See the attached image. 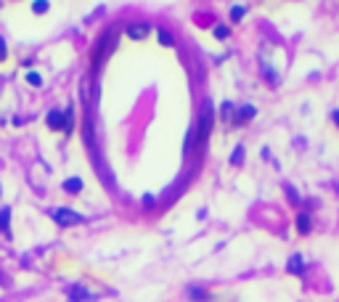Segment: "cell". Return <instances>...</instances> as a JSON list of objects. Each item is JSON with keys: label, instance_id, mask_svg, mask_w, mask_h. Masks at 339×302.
Instances as JSON below:
<instances>
[{"label": "cell", "instance_id": "10", "mask_svg": "<svg viewBox=\"0 0 339 302\" xmlns=\"http://www.w3.org/2000/svg\"><path fill=\"white\" fill-rule=\"evenodd\" d=\"M185 294H189L191 302H209V299H212V294H209L207 289H202V286H189V289H185Z\"/></svg>", "mask_w": 339, "mask_h": 302}, {"label": "cell", "instance_id": "1", "mask_svg": "<svg viewBox=\"0 0 339 302\" xmlns=\"http://www.w3.org/2000/svg\"><path fill=\"white\" fill-rule=\"evenodd\" d=\"M117 43H120V29L117 27H106L98 34L96 45H93V69H101L109 61V56L117 51Z\"/></svg>", "mask_w": 339, "mask_h": 302}, {"label": "cell", "instance_id": "11", "mask_svg": "<svg viewBox=\"0 0 339 302\" xmlns=\"http://www.w3.org/2000/svg\"><path fill=\"white\" fill-rule=\"evenodd\" d=\"M83 178H66L64 183H61V188L66 191V194H80V191H83Z\"/></svg>", "mask_w": 339, "mask_h": 302}, {"label": "cell", "instance_id": "24", "mask_svg": "<svg viewBox=\"0 0 339 302\" xmlns=\"http://www.w3.org/2000/svg\"><path fill=\"white\" fill-rule=\"evenodd\" d=\"M8 59V45H6V37H0V61Z\"/></svg>", "mask_w": 339, "mask_h": 302}, {"label": "cell", "instance_id": "9", "mask_svg": "<svg viewBox=\"0 0 339 302\" xmlns=\"http://www.w3.org/2000/svg\"><path fill=\"white\" fill-rule=\"evenodd\" d=\"M305 257L302 254H291L289 262H286V273H294V276H305Z\"/></svg>", "mask_w": 339, "mask_h": 302}, {"label": "cell", "instance_id": "26", "mask_svg": "<svg viewBox=\"0 0 339 302\" xmlns=\"http://www.w3.org/2000/svg\"><path fill=\"white\" fill-rule=\"evenodd\" d=\"M331 122L339 127V109H334V111H331Z\"/></svg>", "mask_w": 339, "mask_h": 302}, {"label": "cell", "instance_id": "23", "mask_svg": "<svg viewBox=\"0 0 339 302\" xmlns=\"http://www.w3.org/2000/svg\"><path fill=\"white\" fill-rule=\"evenodd\" d=\"M284 191L289 194L291 204H299V194H297V188H294V185H291V183H286V185H284Z\"/></svg>", "mask_w": 339, "mask_h": 302}, {"label": "cell", "instance_id": "8", "mask_svg": "<svg viewBox=\"0 0 339 302\" xmlns=\"http://www.w3.org/2000/svg\"><path fill=\"white\" fill-rule=\"evenodd\" d=\"M260 69H262V80H268V85L271 88H278V83H281V77H278V69L271 66V64H265L260 59Z\"/></svg>", "mask_w": 339, "mask_h": 302}, {"label": "cell", "instance_id": "13", "mask_svg": "<svg viewBox=\"0 0 339 302\" xmlns=\"http://www.w3.org/2000/svg\"><path fill=\"white\" fill-rule=\"evenodd\" d=\"M0 234L11 236V207H3V210H0Z\"/></svg>", "mask_w": 339, "mask_h": 302}, {"label": "cell", "instance_id": "16", "mask_svg": "<svg viewBox=\"0 0 339 302\" xmlns=\"http://www.w3.org/2000/svg\"><path fill=\"white\" fill-rule=\"evenodd\" d=\"M48 8H51V0H32V14L34 16L48 14Z\"/></svg>", "mask_w": 339, "mask_h": 302}, {"label": "cell", "instance_id": "17", "mask_svg": "<svg viewBox=\"0 0 339 302\" xmlns=\"http://www.w3.org/2000/svg\"><path fill=\"white\" fill-rule=\"evenodd\" d=\"M244 157H247V148H244V146H236V148H233V154H231V165H233V167L244 165Z\"/></svg>", "mask_w": 339, "mask_h": 302}, {"label": "cell", "instance_id": "22", "mask_svg": "<svg viewBox=\"0 0 339 302\" xmlns=\"http://www.w3.org/2000/svg\"><path fill=\"white\" fill-rule=\"evenodd\" d=\"M194 138H196V133H194V130H189V133H185V143H183V154H185V157H189V154H191V146H194Z\"/></svg>", "mask_w": 339, "mask_h": 302}, {"label": "cell", "instance_id": "7", "mask_svg": "<svg viewBox=\"0 0 339 302\" xmlns=\"http://www.w3.org/2000/svg\"><path fill=\"white\" fill-rule=\"evenodd\" d=\"M93 299L96 297H93L83 284H74L72 289H69V302H93Z\"/></svg>", "mask_w": 339, "mask_h": 302}, {"label": "cell", "instance_id": "5", "mask_svg": "<svg viewBox=\"0 0 339 302\" xmlns=\"http://www.w3.org/2000/svg\"><path fill=\"white\" fill-rule=\"evenodd\" d=\"M151 32V24H146V21H138V24H127L125 27V34L130 40H146Z\"/></svg>", "mask_w": 339, "mask_h": 302}, {"label": "cell", "instance_id": "18", "mask_svg": "<svg viewBox=\"0 0 339 302\" xmlns=\"http://www.w3.org/2000/svg\"><path fill=\"white\" fill-rule=\"evenodd\" d=\"M233 111H236V103H233V101H223V106H220V117L228 122V120H233Z\"/></svg>", "mask_w": 339, "mask_h": 302}, {"label": "cell", "instance_id": "2", "mask_svg": "<svg viewBox=\"0 0 339 302\" xmlns=\"http://www.w3.org/2000/svg\"><path fill=\"white\" fill-rule=\"evenodd\" d=\"M212 125H215V109H212V101L204 98L202 101V109H199V125H196V143L204 146L209 133H212Z\"/></svg>", "mask_w": 339, "mask_h": 302}, {"label": "cell", "instance_id": "15", "mask_svg": "<svg viewBox=\"0 0 339 302\" xmlns=\"http://www.w3.org/2000/svg\"><path fill=\"white\" fill-rule=\"evenodd\" d=\"M247 6H241V3H236V6H231V21H233V24H239V21H244V16H247Z\"/></svg>", "mask_w": 339, "mask_h": 302}, {"label": "cell", "instance_id": "3", "mask_svg": "<svg viewBox=\"0 0 339 302\" xmlns=\"http://www.w3.org/2000/svg\"><path fill=\"white\" fill-rule=\"evenodd\" d=\"M51 217H53V223H58L61 228L85 223V215H80V212H74V210H69V207H56V210H51Z\"/></svg>", "mask_w": 339, "mask_h": 302}, {"label": "cell", "instance_id": "6", "mask_svg": "<svg viewBox=\"0 0 339 302\" xmlns=\"http://www.w3.org/2000/svg\"><path fill=\"white\" fill-rule=\"evenodd\" d=\"M45 125H48L51 130H64V127H66L64 111H61V109H51L48 114H45Z\"/></svg>", "mask_w": 339, "mask_h": 302}, {"label": "cell", "instance_id": "4", "mask_svg": "<svg viewBox=\"0 0 339 302\" xmlns=\"http://www.w3.org/2000/svg\"><path fill=\"white\" fill-rule=\"evenodd\" d=\"M257 117V106H252V103H241V106H236V111H233V125H247Z\"/></svg>", "mask_w": 339, "mask_h": 302}, {"label": "cell", "instance_id": "12", "mask_svg": "<svg viewBox=\"0 0 339 302\" xmlns=\"http://www.w3.org/2000/svg\"><path fill=\"white\" fill-rule=\"evenodd\" d=\"M310 228H313L310 215H308V212H299V215H297V231H299L302 236H308V234H310Z\"/></svg>", "mask_w": 339, "mask_h": 302}, {"label": "cell", "instance_id": "25", "mask_svg": "<svg viewBox=\"0 0 339 302\" xmlns=\"http://www.w3.org/2000/svg\"><path fill=\"white\" fill-rule=\"evenodd\" d=\"M143 207H154V196H151V194H143Z\"/></svg>", "mask_w": 339, "mask_h": 302}, {"label": "cell", "instance_id": "14", "mask_svg": "<svg viewBox=\"0 0 339 302\" xmlns=\"http://www.w3.org/2000/svg\"><path fill=\"white\" fill-rule=\"evenodd\" d=\"M64 120H66L64 133H66V135H72V133H74V103H69V106L64 109Z\"/></svg>", "mask_w": 339, "mask_h": 302}, {"label": "cell", "instance_id": "21", "mask_svg": "<svg viewBox=\"0 0 339 302\" xmlns=\"http://www.w3.org/2000/svg\"><path fill=\"white\" fill-rule=\"evenodd\" d=\"M24 80H27V85H32V88H43V77H40V72H34V69H29V72L24 74Z\"/></svg>", "mask_w": 339, "mask_h": 302}, {"label": "cell", "instance_id": "20", "mask_svg": "<svg viewBox=\"0 0 339 302\" xmlns=\"http://www.w3.org/2000/svg\"><path fill=\"white\" fill-rule=\"evenodd\" d=\"M157 37H159V45H165V48H172L175 45V37L167 29H157Z\"/></svg>", "mask_w": 339, "mask_h": 302}, {"label": "cell", "instance_id": "19", "mask_svg": "<svg viewBox=\"0 0 339 302\" xmlns=\"http://www.w3.org/2000/svg\"><path fill=\"white\" fill-rule=\"evenodd\" d=\"M212 34H215V40H228L231 37V27L228 24H215L212 27Z\"/></svg>", "mask_w": 339, "mask_h": 302}]
</instances>
